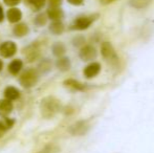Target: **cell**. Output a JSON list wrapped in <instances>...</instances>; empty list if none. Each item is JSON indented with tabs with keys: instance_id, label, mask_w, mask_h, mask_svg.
Returning <instances> with one entry per match:
<instances>
[{
	"instance_id": "cell-5",
	"label": "cell",
	"mask_w": 154,
	"mask_h": 153,
	"mask_svg": "<svg viewBox=\"0 0 154 153\" xmlns=\"http://www.w3.org/2000/svg\"><path fill=\"white\" fill-rule=\"evenodd\" d=\"M89 129H90L89 122L83 120V121H78L73 125H71L70 128H69V132L72 135H75V136H82V135H85Z\"/></svg>"
},
{
	"instance_id": "cell-7",
	"label": "cell",
	"mask_w": 154,
	"mask_h": 153,
	"mask_svg": "<svg viewBox=\"0 0 154 153\" xmlns=\"http://www.w3.org/2000/svg\"><path fill=\"white\" fill-rule=\"evenodd\" d=\"M17 45L12 41H6L0 45V56L3 58H11L16 54Z\"/></svg>"
},
{
	"instance_id": "cell-19",
	"label": "cell",
	"mask_w": 154,
	"mask_h": 153,
	"mask_svg": "<svg viewBox=\"0 0 154 153\" xmlns=\"http://www.w3.org/2000/svg\"><path fill=\"white\" fill-rule=\"evenodd\" d=\"M66 51V48H65V45L61 42H57L53 45V54L57 57H63V55Z\"/></svg>"
},
{
	"instance_id": "cell-15",
	"label": "cell",
	"mask_w": 154,
	"mask_h": 153,
	"mask_svg": "<svg viewBox=\"0 0 154 153\" xmlns=\"http://www.w3.org/2000/svg\"><path fill=\"white\" fill-rule=\"evenodd\" d=\"M13 32H14V35L17 37H24L29 33V27L25 23H18L15 25Z\"/></svg>"
},
{
	"instance_id": "cell-26",
	"label": "cell",
	"mask_w": 154,
	"mask_h": 153,
	"mask_svg": "<svg viewBox=\"0 0 154 153\" xmlns=\"http://www.w3.org/2000/svg\"><path fill=\"white\" fill-rule=\"evenodd\" d=\"M68 3L72 4V5H75V6H79V5H82L84 3L85 0H67Z\"/></svg>"
},
{
	"instance_id": "cell-22",
	"label": "cell",
	"mask_w": 154,
	"mask_h": 153,
	"mask_svg": "<svg viewBox=\"0 0 154 153\" xmlns=\"http://www.w3.org/2000/svg\"><path fill=\"white\" fill-rule=\"evenodd\" d=\"M46 21H47V17H46V15H44V14L38 15V16L36 17V19H35V23H36L38 26L44 25L45 23H46Z\"/></svg>"
},
{
	"instance_id": "cell-23",
	"label": "cell",
	"mask_w": 154,
	"mask_h": 153,
	"mask_svg": "<svg viewBox=\"0 0 154 153\" xmlns=\"http://www.w3.org/2000/svg\"><path fill=\"white\" fill-rule=\"evenodd\" d=\"M3 1H4V3L8 6H16L20 3L21 0H3Z\"/></svg>"
},
{
	"instance_id": "cell-3",
	"label": "cell",
	"mask_w": 154,
	"mask_h": 153,
	"mask_svg": "<svg viewBox=\"0 0 154 153\" xmlns=\"http://www.w3.org/2000/svg\"><path fill=\"white\" fill-rule=\"evenodd\" d=\"M97 15H89V16H80L73 21L71 29H75V31H84L87 29L90 25L94 22V20L97 19Z\"/></svg>"
},
{
	"instance_id": "cell-12",
	"label": "cell",
	"mask_w": 154,
	"mask_h": 153,
	"mask_svg": "<svg viewBox=\"0 0 154 153\" xmlns=\"http://www.w3.org/2000/svg\"><path fill=\"white\" fill-rule=\"evenodd\" d=\"M4 96H5L6 100L14 101L20 96V91L17 89L14 86H8V87L4 89Z\"/></svg>"
},
{
	"instance_id": "cell-6",
	"label": "cell",
	"mask_w": 154,
	"mask_h": 153,
	"mask_svg": "<svg viewBox=\"0 0 154 153\" xmlns=\"http://www.w3.org/2000/svg\"><path fill=\"white\" fill-rule=\"evenodd\" d=\"M97 51L92 45H84L80 49L79 56L83 61H91L97 58Z\"/></svg>"
},
{
	"instance_id": "cell-28",
	"label": "cell",
	"mask_w": 154,
	"mask_h": 153,
	"mask_svg": "<svg viewBox=\"0 0 154 153\" xmlns=\"http://www.w3.org/2000/svg\"><path fill=\"white\" fill-rule=\"evenodd\" d=\"M116 1V0H102V2L103 3H111V2Z\"/></svg>"
},
{
	"instance_id": "cell-17",
	"label": "cell",
	"mask_w": 154,
	"mask_h": 153,
	"mask_svg": "<svg viewBox=\"0 0 154 153\" xmlns=\"http://www.w3.org/2000/svg\"><path fill=\"white\" fill-rule=\"evenodd\" d=\"M13 110V104L10 100H1L0 101V113L6 115L11 113Z\"/></svg>"
},
{
	"instance_id": "cell-14",
	"label": "cell",
	"mask_w": 154,
	"mask_h": 153,
	"mask_svg": "<svg viewBox=\"0 0 154 153\" xmlns=\"http://www.w3.org/2000/svg\"><path fill=\"white\" fill-rule=\"evenodd\" d=\"M63 15L64 14L60 8H51L47 10V17L53 21H61Z\"/></svg>"
},
{
	"instance_id": "cell-25",
	"label": "cell",
	"mask_w": 154,
	"mask_h": 153,
	"mask_svg": "<svg viewBox=\"0 0 154 153\" xmlns=\"http://www.w3.org/2000/svg\"><path fill=\"white\" fill-rule=\"evenodd\" d=\"M73 42H75V46H80V45H83L84 43H85V39L83 37H77L73 40Z\"/></svg>"
},
{
	"instance_id": "cell-2",
	"label": "cell",
	"mask_w": 154,
	"mask_h": 153,
	"mask_svg": "<svg viewBox=\"0 0 154 153\" xmlns=\"http://www.w3.org/2000/svg\"><path fill=\"white\" fill-rule=\"evenodd\" d=\"M39 80V76L37 70L35 69H27L23 72L19 78V82L20 85L23 86L24 88H31L37 84Z\"/></svg>"
},
{
	"instance_id": "cell-20",
	"label": "cell",
	"mask_w": 154,
	"mask_h": 153,
	"mask_svg": "<svg viewBox=\"0 0 154 153\" xmlns=\"http://www.w3.org/2000/svg\"><path fill=\"white\" fill-rule=\"evenodd\" d=\"M27 1L35 11L40 10L41 8H43L45 3V0H27Z\"/></svg>"
},
{
	"instance_id": "cell-1",
	"label": "cell",
	"mask_w": 154,
	"mask_h": 153,
	"mask_svg": "<svg viewBox=\"0 0 154 153\" xmlns=\"http://www.w3.org/2000/svg\"><path fill=\"white\" fill-rule=\"evenodd\" d=\"M61 109V103L55 96H46L41 101L40 111L41 115L45 118H54Z\"/></svg>"
},
{
	"instance_id": "cell-18",
	"label": "cell",
	"mask_w": 154,
	"mask_h": 153,
	"mask_svg": "<svg viewBox=\"0 0 154 153\" xmlns=\"http://www.w3.org/2000/svg\"><path fill=\"white\" fill-rule=\"evenodd\" d=\"M49 31L54 35H61L64 32V24L61 21H53V23L49 26Z\"/></svg>"
},
{
	"instance_id": "cell-27",
	"label": "cell",
	"mask_w": 154,
	"mask_h": 153,
	"mask_svg": "<svg viewBox=\"0 0 154 153\" xmlns=\"http://www.w3.org/2000/svg\"><path fill=\"white\" fill-rule=\"evenodd\" d=\"M3 17H4V15H3V8H2L1 4H0V22H1V21L3 20Z\"/></svg>"
},
{
	"instance_id": "cell-8",
	"label": "cell",
	"mask_w": 154,
	"mask_h": 153,
	"mask_svg": "<svg viewBox=\"0 0 154 153\" xmlns=\"http://www.w3.org/2000/svg\"><path fill=\"white\" fill-rule=\"evenodd\" d=\"M101 72V64L99 62H91L83 70V75L87 79H92Z\"/></svg>"
},
{
	"instance_id": "cell-13",
	"label": "cell",
	"mask_w": 154,
	"mask_h": 153,
	"mask_svg": "<svg viewBox=\"0 0 154 153\" xmlns=\"http://www.w3.org/2000/svg\"><path fill=\"white\" fill-rule=\"evenodd\" d=\"M23 67V62L19 59H15L8 65V72L13 75V76H17L19 72H21Z\"/></svg>"
},
{
	"instance_id": "cell-21",
	"label": "cell",
	"mask_w": 154,
	"mask_h": 153,
	"mask_svg": "<svg viewBox=\"0 0 154 153\" xmlns=\"http://www.w3.org/2000/svg\"><path fill=\"white\" fill-rule=\"evenodd\" d=\"M60 148L56 145H47L44 149H42L38 153H59Z\"/></svg>"
},
{
	"instance_id": "cell-24",
	"label": "cell",
	"mask_w": 154,
	"mask_h": 153,
	"mask_svg": "<svg viewBox=\"0 0 154 153\" xmlns=\"http://www.w3.org/2000/svg\"><path fill=\"white\" fill-rule=\"evenodd\" d=\"M51 8H59L62 3V0H48Z\"/></svg>"
},
{
	"instance_id": "cell-16",
	"label": "cell",
	"mask_w": 154,
	"mask_h": 153,
	"mask_svg": "<svg viewBox=\"0 0 154 153\" xmlns=\"http://www.w3.org/2000/svg\"><path fill=\"white\" fill-rule=\"evenodd\" d=\"M57 67L59 68L61 72H67V70L70 69V60L67 57H60L57 60V63H56Z\"/></svg>"
},
{
	"instance_id": "cell-29",
	"label": "cell",
	"mask_w": 154,
	"mask_h": 153,
	"mask_svg": "<svg viewBox=\"0 0 154 153\" xmlns=\"http://www.w3.org/2000/svg\"><path fill=\"white\" fill-rule=\"evenodd\" d=\"M4 132V130L2 129V127H1V123H0V136H2V133Z\"/></svg>"
},
{
	"instance_id": "cell-10",
	"label": "cell",
	"mask_w": 154,
	"mask_h": 153,
	"mask_svg": "<svg viewBox=\"0 0 154 153\" xmlns=\"http://www.w3.org/2000/svg\"><path fill=\"white\" fill-rule=\"evenodd\" d=\"M64 85L66 86L67 88H69V89H71V90H75V91H84V90H85V85L75 79L65 80Z\"/></svg>"
},
{
	"instance_id": "cell-4",
	"label": "cell",
	"mask_w": 154,
	"mask_h": 153,
	"mask_svg": "<svg viewBox=\"0 0 154 153\" xmlns=\"http://www.w3.org/2000/svg\"><path fill=\"white\" fill-rule=\"evenodd\" d=\"M101 55L104 59L111 62V63L118 62V60H119L118 55H116V49H114L113 45H112L110 42H108V41H105V42L102 43Z\"/></svg>"
},
{
	"instance_id": "cell-9",
	"label": "cell",
	"mask_w": 154,
	"mask_h": 153,
	"mask_svg": "<svg viewBox=\"0 0 154 153\" xmlns=\"http://www.w3.org/2000/svg\"><path fill=\"white\" fill-rule=\"evenodd\" d=\"M6 18L11 23H18L22 18V12L17 8H12L6 13Z\"/></svg>"
},
{
	"instance_id": "cell-30",
	"label": "cell",
	"mask_w": 154,
	"mask_h": 153,
	"mask_svg": "<svg viewBox=\"0 0 154 153\" xmlns=\"http://www.w3.org/2000/svg\"><path fill=\"white\" fill-rule=\"evenodd\" d=\"M2 67H3V63H2V61L0 60V72L2 70Z\"/></svg>"
},
{
	"instance_id": "cell-11",
	"label": "cell",
	"mask_w": 154,
	"mask_h": 153,
	"mask_svg": "<svg viewBox=\"0 0 154 153\" xmlns=\"http://www.w3.org/2000/svg\"><path fill=\"white\" fill-rule=\"evenodd\" d=\"M153 3V0H129L130 6L135 10H144Z\"/></svg>"
}]
</instances>
